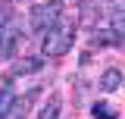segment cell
<instances>
[{"label":"cell","instance_id":"obj_1","mask_svg":"<svg viewBox=\"0 0 125 119\" xmlns=\"http://www.w3.org/2000/svg\"><path fill=\"white\" fill-rule=\"evenodd\" d=\"M72 41H75V25L60 22V25H53V28L44 35L41 50H44V57H62V53H69Z\"/></svg>","mask_w":125,"mask_h":119},{"label":"cell","instance_id":"obj_2","mask_svg":"<svg viewBox=\"0 0 125 119\" xmlns=\"http://www.w3.org/2000/svg\"><path fill=\"white\" fill-rule=\"evenodd\" d=\"M60 16H62V3L60 0H44L31 10V28L47 35L53 25H60Z\"/></svg>","mask_w":125,"mask_h":119},{"label":"cell","instance_id":"obj_3","mask_svg":"<svg viewBox=\"0 0 125 119\" xmlns=\"http://www.w3.org/2000/svg\"><path fill=\"white\" fill-rule=\"evenodd\" d=\"M19 41H22V31L16 28V25H6V28L0 31V60H13Z\"/></svg>","mask_w":125,"mask_h":119},{"label":"cell","instance_id":"obj_4","mask_svg":"<svg viewBox=\"0 0 125 119\" xmlns=\"http://www.w3.org/2000/svg\"><path fill=\"white\" fill-rule=\"evenodd\" d=\"M34 94H38V91H28L25 97H16L13 104L6 107V113H3V116H0V119H25V113H28V107H31V100H34Z\"/></svg>","mask_w":125,"mask_h":119},{"label":"cell","instance_id":"obj_5","mask_svg":"<svg viewBox=\"0 0 125 119\" xmlns=\"http://www.w3.org/2000/svg\"><path fill=\"white\" fill-rule=\"evenodd\" d=\"M44 66V60L41 57H25V60H16L13 63V75H31V72H38Z\"/></svg>","mask_w":125,"mask_h":119},{"label":"cell","instance_id":"obj_6","mask_svg":"<svg viewBox=\"0 0 125 119\" xmlns=\"http://www.w3.org/2000/svg\"><path fill=\"white\" fill-rule=\"evenodd\" d=\"M122 85V72L119 69H106V72L100 75V91H106V94H113V91Z\"/></svg>","mask_w":125,"mask_h":119},{"label":"cell","instance_id":"obj_7","mask_svg":"<svg viewBox=\"0 0 125 119\" xmlns=\"http://www.w3.org/2000/svg\"><path fill=\"white\" fill-rule=\"evenodd\" d=\"M60 107H62L60 94H50V100H47V104L41 107V113H38V119H60Z\"/></svg>","mask_w":125,"mask_h":119},{"label":"cell","instance_id":"obj_8","mask_svg":"<svg viewBox=\"0 0 125 119\" xmlns=\"http://www.w3.org/2000/svg\"><path fill=\"white\" fill-rule=\"evenodd\" d=\"M91 116H94V119H116V110H113L109 104H94Z\"/></svg>","mask_w":125,"mask_h":119},{"label":"cell","instance_id":"obj_9","mask_svg":"<svg viewBox=\"0 0 125 119\" xmlns=\"http://www.w3.org/2000/svg\"><path fill=\"white\" fill-rule=\"evenodd\" d=\"M97 44L116 47V44H122V38H119V31H97Z\"/></svg>","mask_w":125,"mask_h":119},{"label":"cell","instance_id":"obj_10","mask_svg":"<svg viewBox=\"0 0 125 119\" xmlns=\"http://www.w3.org/2000/svg\"><path fill=\"white\" fill-rule=\"evenodd\" d=\"M13 104V97H10V91L3 88V94H0V116H3V113H6V107Z\"/></svg>","mask_w":125,"mask_h":119},{"label":"cell","instance_id":"obj_11","mask_svg":"<svg viewBox=\"0 0 125 119\" xmlns=\"http://www.w3.org/2000/svg\"><path fill=\"white\" fill-rule=\"evenodd\" d=\"M10 19H13V16H10V10H6V6H0V31L10 25Z\"/></svg>","mask_w":125,"mask_h":119},{"label":"cell","instance_id":"obj_12","mask_svg":"<svg viewBox=\"0 0 125 119\" xmlns=\"http://www.w3.org/2000/svg\"><path fill=\"white\" fill-rule=\"evenodd\" d=\"M0 6H3V0H0Z\"/></svg>","mask_w":125,"mask_h":119}]
</instances>
